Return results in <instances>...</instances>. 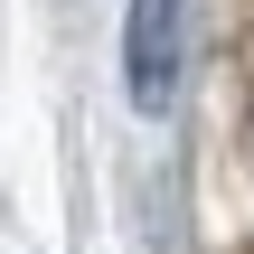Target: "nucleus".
<instances>
[{
    "label": "nucleus",
    "mask_w": 254,
    "mask_h": 254,
    "mask_svg": "<svg viewBox=\"0 0 254 254\" xmlns=\"http://www.w3.org/2000/svg\"><path fill=\"white\" fill-rule=\"evenodd\" d=\"M123 85L141 113L170 104L179 85V0H132V28H123Z\"/></svg>",
    "instance_id": "1"
}]
</instances>
